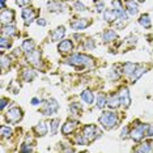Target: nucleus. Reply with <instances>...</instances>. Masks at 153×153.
Wrapping results in <instances>:
<instances>
[{
  "instance_id": "nucleus-1",
  "label": "nucleus",
  "mask_w": 153,
  "mask_h": 153,
  "mask_svg": "<svg viewBox=\"0 0 153 153\" xmlns=\"http://www.w3.org/2000/svg\"><path fill=\"white\" fill-rule=\"evenodd\" d=\"M67 63L74 64V65H90L93 63V60L90 58L85 56V55L76 54V55H72V56L68 59Z\"/></svg>"
},
{
  "instance_id": "nucleus-2",
  "label": "nucleus",
  "mask_w": 153,
  "mask_h": 153,
  "mask_svg": "<svg viewBox=\"0 0 153 153\" xmlns=\"http://www.w3.org/2000/svg\"><path fill=\"white\" fill-rule=\"evenodd\" d=\"M100 123L102 124V126L107 127V128L113 127L114 124L117 123L115 113H111V111H106V113H103L102 115H101V118H100Z\"/></svg>"
},
{
  "instance_id": "nucleus-3",
  "label": "nucleus",
  "mask_w": 153,
  "mask_h": 153,
  "mask_svg": "<svg viewBox=\"0 0 153 153\" xmlns=\"http://www.w3.org/2000/svg\"><path fill=\"white\" fill-rule=\"evenodd\" d=\"M147 130H148V126H145V124H137V126L131 131L130 136L134 139L135 141H139V140H141V139L144 137V135H145V132H147Z\"/></svg>"
},
{
  "instance_id": "nucleus-4",
  "label": "nucleus",
  "mask_w": 153,
  "mask_h": 153,
  "mask_svg": "<svg viewBox=\"0 0 153 153\" xmlns=\"http://www.w3.org/2000/svg\"><path fill=\"white\" fill-rule=\"evenodd\" d=\"M100 134H101V132L97 130L94 126H85L84 127V131H82V135H84L85 139L88 141L94 140L97 136H100Z\"/></svg>"
},
{
  "instance_id": "nucleus-5",
  "label": "nucleus",
  "mask_w": 153,
  "mask_h": 153,
  "mask_svg": "<svg viewBox=\"0 0 153 153\" xmlns=\"http://www.w3.org/2000/svg\"><path fill=\"white\" fill-rule=\"evenodd\" d=\"M21 117H22V113H21V109H19V107H12L7 113V119H8V122H12V123L19 122L21 119Z\"/></svg>"
},
{
  "instance_id": "nucleus-6",
  "label": "nucleus",
  "mask_w": 153,
  "mask_h": 153,
  "mask_svg": "<svg viewBox=\"0 0 153 153\" xmlns=\"http://www.w3.org/2000/svg\"><path fill=\"white\" fill-rule=\"evenodd\" d=\"M58 102L55 100H50L48 102H46V105L43 106V109H42V113L45 114V115H50V114H54V113H56V110H58Z\"/></svg>"
},
{
  "instance_id": "nucleus-7",
  "label": "nucleus",
  "mask_w": 153,
  "mask_h": 153,
  "mask_svg": "<svg viewBox=\"0 0 153 153\" xmlns=\"http://www.w3.org/2000/svg\"><path fill=\"white\" fill-rule=\"evenodd\" d=\"M113 7H114V11L117 12V15H118L119 19H122V20H126L127 19V15H126V12H124L123 7H122V3L119 1V0H114V1H113Z\"/></svg>"
},
{
  "instance_id": "nucleus-8",
  "label": "nucleus",
  "mask_w": 153,
  "mask_h": 153,
  "mask_svg": "<svg viewBox=\"0 0 153 153\" xmlns=\"http://www.w3.org/2000/svg\"><path fill=\"white\" fill-rule=\"evenodd\" d=\"M119 98H120V105H123L124 107H127L130 105L131 100H130V92H128L127 88L122 89L120 93H119Z\"/></svg>"
},
{
  "instance_id": "nucleus-9",
  "label": "nucleus",
  "mask_w": 153,
  "mask_h": 153,
  "mask_svg": "<svg viewBox=\"0 0 153 153\" xmlns=\"http://www.w3.org/2000/svg\"><path fill=\"white\" fill-rule=\"evenodd\" d=\"M22 17L25 20V24L29 25V24L33 22V19H34V11L32 8H24L22 9Z\"/></svg>"
},
{
  "instance_id": "nucleus-10",
  "label": "nucleus",
  "mask_w": 153,
  "mask_h": 153,
  "mask_svg": "<svg viewBox=\"0 0 153 153\" xmlns=\"http://www.w3.org/2000/svg\"><path fill=\"white\" fill-rule=\"evenodd\" d=\"M90 24V21H88V20H84V19H80V20H77V21H75V22H72L71 25H72V27L74 29H76V30H81V29H85L86 26H88Z\"/></svg>"
},
{
  "instance_id": "nucleus-11",
  "label": "nucleus",
  "mask_w": 153,
  "mask_h": 153,
  "mask_svg": "<svg viewBox=\"0 0 153 153\" xmlns=\"http://www.w3.org/2000/svg\"><path fill=\"white\" fill-rule=\"evenodd\" d=\"M72 50V42L69 39H64L62 41V43L59 45V51L60 53H68Z\"/></svg>"
},
{
  "instance_id": "nucleus-12",
  "label": "nucleus",
  "mask_w": 153,
  "mask_h": 153,
  "mask_svg": "<svg viewBox=\"0 0 153 153\" xmlns=\"http://www.w3.org/2000/svg\"><path fill=\"white\" fill-rule=\"evenodd\" d=\"M64 33H65V30H64V27L63 26H59L55 32L51 33V39L54 41H59V39H62V37L64 36Z\"/></svg>"
},
{
  "instance_id": "nucleus-13",
  "label": "nucleus",
  "mask_w": 153,
  "mask_h": 153,
  "mask_svg": "<svg viewBox=\"0 0 153 153\" xmlns=\"http://www.w3.org/2000/svg\"><path fill=\"white\" fill-rule=\"evenodd\" d=\"M13 16H15V13H13V11H3L1 12V22L3 24H7V22H11L13 20Z\"/></svg>"
},
{
  "instance_id": "nucleus-14",
  "label": "nucleus",
  "mask_w": 153,
  "mask_h": 153,
  "mask_svg": "<svg viewBox=\"0 0 153 153\" xmlns=\"http://www.w3.org/2000/svg\"><path fill=\"white\" fill-rule=\"evenodd\" d=\"M126 7H127V11L131 13V15H136L139 8H137V4L135 3V0H127L126 1Z\"/></svg>"
},
{
  "instance_id": "nucleus-15",
  "label": "nucleus",
  "mask_w": 153,
  "mask_h": 153,
  "mask_svg": "<svg viewBox=\"0 0 153 153\" xmlns=\"http://www.w3.org/2000/svg\"><path fill=\"white\" fill-rule=\"evenodd\" d=\"M136 69H137V65L136 64H134V63H126V64H124V67H123V72H124V75L130 76L132 74H135V72H136Z\"/></svg>"
},
{
  "instance_id": "nucleus-16",
  "label": "nucleus",
  "mask_w": 153,
  "mask_h": 153,
  "mask_svg": "<svg viewBox=\"0 0 153 153\" xmlns=\"http://www.w3.org/2000/svg\"><path fill=\"white\" fill-rule=\"evenodd\" d=\"M81 98L85 103H93V93L90 90H84L81 93Z\"/></svg>"
},
{
  "instance_id": "nucleus-17",
  "label": "nucleus",
  "mask_w": 153,
  "mask_h": 153,
  "mask_svg": "<svg viewBox=\"0 0 153 153\" xmlns=\"http://www.w3.org/2000/svg\"><path fill=\"white\" fill-rule=\"evenodd\" d=\"M107 105H109L110 107H118L120 105V98H119V96H111L109 101H107Z\"/></svg>"
},
{
  "instance_id": "nucleus-18",
  "label": "nucleus",
  "mask_w": 153,
  "mask_h": 153,
  "mask_svg": "<svg viewBox=\"0 0 153 153\" xmlns=\"http://www.w3.org/2000/svg\"><path fill=\"white\" fill-rule=\"evenodd\" d=\"M34 130H36V132L38 135H46L47 134V126H46V123H45V122L38 123Z\"/></svg>"
},
{
  "instance_id": "nucleus-19",
  "label": "nucleus",
  "mask_w": 153,
  "mask_h": 153,
  "mask_svg": "<svg viewBox=\"0 0 153 153\" xmlns=\"http://www.w3.org/2000/svg\"><path fill=\"white\" fill-rule=\"evenodd\" d=\"M75 126H76V122H67V123L64 124L63 127H62V132H63V134H71L72 132V130H74L75 128Z\"/></svg>"
},
{
  "instance_id": "nucleus-20",
  "label": "nucleus",
  "mask_w": 153,
  "mask_h": 153,
  "mask_svg": "<svg viewBox=\"0 0 153 153\" xmlns=\"http://www.w3.org/2000/svg\"><path fill=\"white\" fill-rule=\"evenodd\" d=\"M117 38V33L114 30H106L103 33V41L105 42H110V41H114Z\"/></svg>"
},
{
  "instance_id": "nucleus-21",
  "label": "nucleus",
  "mask_w": 153,
  "mask_h": 153,
  "mask_svg": "<svg viewBox=\"0 0 153 153\" xmlns=\"http://www.w3.org/2000/svg\"><path fill=\"white\" fill-rule=\"evenodd\" d=\"M22 50L25 51L26 54H30V53H33L34 51V43L32 42V41H25V42L22 43Z\"/></svg>"
},
{
  "instance_id": "nucleus-22",
  "label": "nucleus",
  "mask_w": 153,
  "mask_h": 153,
  "mask_svg": "<svg viewBox=\"0 0 153 153\" xmlns=\"http://www.w3.org/2000/svg\"><path fill=\"white\" fill-rule=\"evenodd\" d=\"M27 59H29V62H32L33 64H38V60H39V53L34 50L33 53L27 54Z\"/></svg>"
},
{
  "instance_id": "nucleus-23",
  "label": "nucleus",
  "mask_w": 153,
  "mask_h": 153,
  "mask_svg": "<svg viewBox=\"0 0 153 153\" xmlns=\"http://www.w3.org/2000/svg\"><path fill=\"white\" fill-rule=\"evenodd\" d=\"M117 17H118V15H117V12L114 11V9H113V11H105V20H106V21H109V22L114 21Z\"/></svg>"
},
{
  "instance_id": "nucleus-24",
  "label": "nucleus",
  "mask_w": 153,
  "mask_h": 153,
  "mask_svg": "<svg viewBox=\"0 0 153 153\" xmlns=\"http://www.w3.org/2000/svg\"><path fill=\"white\" fill-rule=\"evenodd\" d=\"M34 76H36V72H34L33 69H25V71H24V74H22V77H24L25 81H30Z\"/></svg>"
},
{
  "instance_id": "nucleus-25",
  "label": "nucleus",
  "mask_w": 153,
  "mask_h": 153,
  "mask_svg": "<svg viewBox=\"0 0 153 153\" xmlns=\"http://www.w3.org/2000/svg\"><path fill=\"white\" fill-rule=\"evenodd\" d=\"M15 33H16V29H15V26H12V25L4 26L1 29V34H4V36H12V34H15Z\"/></svg>"
},
{
  "instance_id": "nucleus-26",
  "label": "nucleus",
  "mask_w": 153,
  "mask_h": 153,
  "mask_svg": "<svg viewBox=\"0 0 153 153\" xmlns=\"http://www.w3.org/2000/svg\"><path fill=\"white\" fill-rule=\"evenodd\" d=\"M139 22H140L144 27H151V20H149V16L148 15L141 16L140 20H139Z\"/></svg>"
},
{
  "instance_id": "nucleus-27",
  "label": "nucleus",
  "mask_w": 153,
  "mask_h": 153,
  "mask_svg": "<svg viewBox=\"0 0 153 153\" xmlns=\"http://www.w3.org/2000/svg\"><path fill=\"white\" fill-rule=\"evenodd\" d=\"M48 7H50V11H58V12H60V11H63V4H60V3H50L48 4Z\"/></svg>"
},
{
  "instance_id": "nucleus-28",
  "label": "nucleus",
  "mask_w": 153,
  "mask_h": 153,
  "mask_svg": "<svg viewBox=\"0 0 153 153\" xmlns=\"http://www.w3.org/2000/svg\"><path fill=\"white\" fill-rule=\"evenodd\" d=\"M11 46V41L8 38H5L4 34H1V38H0V47L1 48H5V47H9Z\"/></svg>"
},
{
  "instance_id": "nucleus-29",
  "label": "nucleus",
  "mask_w": 153,
  "mask_h": 153,
  "mask_svg": "<svg viewBox=\"0 0 153 153\" xmlns=\"http://www.w3.org/2000/svg\"><path fill=\"white\" fill-rule=\"evenodd\" d=\"M106 97L103 96V94H98V98H97V106L100 107V109H102L103 106L106 105Z\"/></svg>"
},
{
  "instance_id": "nucleus-30",
  "label": "nucleus",
  "mask_w": 153,
  "mask_h": 153,
  "mask_svg": "<svg viewBox=\"0 0 153 153\" xmlns=\"http://www.w3.org/2000/svg\"><path fill=\"white\" fill-rule=\"evenodd\" d=\"M0 134H1V136H11V134H12V130L9 127H5V126H1V128H0Z\"/></svg>"
},
{
  "instance_id": "nucleus-31",
  "label": "nucleus",
  "mask_w": 153,
  "mask_h": 153,
  "mask_svg": "<svg viewBox=\"0 0 153 153\" xmlns=\"http://www.w3.org/2000/svg\"><path fill=\"white\" fill-rule=\"evenodd\" d=\"M136 151H137V152H152L153 148H152L149 144H143L141 147H139V148L136 149Z\"/></svg>"
},
{
  "instance_id": "nucleus-32",
  "label": "nucleus",
  "mask_w": 153,
  "mask_h": 153,
  "mask_svg": "<svg viewBox=\"0 0 153 153\" xmlns=\"http://www.w3.org/2000/svg\"><path fill=\"white\" fill-rule=\"evenodd\" d=\"M50 127H51V134H55L56 132V128L59 127V120H53L51 122V124H50Z\"/></svg>"
},
{
  "instance_id": "nucleus-33",
  "label": "nucleus",
  "mask_w": 153,
  "mask_h": 153,
  "mask_svg": "<svg viewBox=\"0 0 153 153\" xmlns=\"http://www.w3.org/2000/svg\"><path fill=\"white\" fill-rule=\"evenodd\" d=\"M9 63H11V62H9V58H5V56L1 58V68H3V71H4V69L8 67Z\"/></svg>"
},
{
  "instance_id": "nucleus-34",
  "label": "nucleus",
  "mask_w": 153,
  "mask_h": 153,
  "mask_svg": "<svg viewBox=\"0 0 153 153\" xmlns=\"http://www.w3.org/2000/svg\"><path fill=\"white\" fill-rule=\"evenodd\" d=\"M144 71H145L144 68H139V69H136V74H134V81H135V80H137L139 77H140V76H141L143 74H144Z\"/></svg>"
},
{
  "instance_id": "nucleus-35",
  "label": "nucleus",
  "mask_w": 153,
  "mask_h": 153,
  "mask_svg": "<svg viewBox=\"0 0 153 153\" xmlns=\"http://www.w3.org/2000/svg\"><path fill=\"white\" fill-rule=\"evenodd\" d=\"M75 7L77 11H85V7H84V4H81V3H76Z\"/></svg>"
},
{
  "instance_id": "nucleus-36",
  "label": "nucleus",
  "mask_w": 153,
  "mask_h": 153,
  "mask_svg": "<svg viewBox=\"0 0 153 153\" xmlns=\"http://www.w3.org/2000/svg\"><path fill=\"white\" fill-rule=\"evenodd\" d=\"M147 135L148 136H153V123L148 126V130H147Z\"/></svg>"
},
{
  "instance_id": "nucleus-37",
  "label": "nucleus",
  "mask_w": 153,
  "mask_h": 153,
  "mask_svg": "<svg viewBox=\"0 0 153 153\" xmlns=\"http://www.w3.org/2000/svg\"><path fill=\"white\" fill-rule=\"evenodd\" d=\"M29 1L30 0H17V3H19L20 5H26V4H29Z\"/></svg>"
},
{
  "instance_id": "nucleus-38",
  "label": "nucleus",
  "mask_w": 153,
  "mask_h": 153,
  "mask_svg": "<svg viewBox=\"0 0 153 153\" xmlns=\"http://www.w3.org/2000/svg\"><path fill=\"white\" fill-rule=\"evenodd\" d=\"M21 151H25V152H32L33 149L30 148V147H26V145H22V147H21Z\"/></svg>"
},
{
  "instance_id": "nucleus-39",
  "label": "nucleus",
  "mask_w": 153,
  "mask_h": 153,
  "mask_svg": "<svg viewBox=\"0 0 153 153\" xmlns=\"http://www.w3.org/2000/svg\"><path fill=\"white\" fill-rule=\"evenodd\" d=\"M97 11H98V12L103 11V4H102V3H100V4H97Z\"/></svg>"
},
{
  "instance_id": "nucleus-40",
  "label": "nucleus",
  "mask_w": 153,
  "mask_h": 153,
  "mask_svg": "<svg viewBox=\"0 0 153 153\" xmlns=\"http://www.w3.org/2000/svg\"><path fill=\"white\" fill-rule=\"evenodd\" d=\"M127 132H128V128H123V131H122V137H126Z\"/></svg>"
},
{
  "instance_id": "nucleus-41",
  "label": "nucleus",
  "mask_w": 153,
  "mask_h": 153,
  "mask_svg": "<svg viewBox=\"0 0 153 153\" xmlns=\"http://www.w3.org/2000/svg\"><path fill=\"white\" fill-rule=\"evenodd\" d=\"M38 24H39V25H42V26H45V25H46V21L42 20V19H39V20H38Z\"/></svg>"
},
{
  "instance_id": "nucleus-42",
  "label": "nucleus",
  "mask_w": 153,
  "mask_h": 153,
  "mask_svg": "<svg viewBox=\"0 0 153 153\" xmlns=\"http://www.w3.org/2000/svg\"><path fill=\"white\" fill-rule=\"evenodd\" d=\"M32 103H33V105H38V103H39V101H38L37 98H33L32 100Z\"/></svg>"
},
{
  "instance_id": "nucleus-43",
  "label": "nucleus",
  "mask_w": 153,
  "mask_h": 153,
  "mask_svg": "<svg viewBox=\"0 0 153 153\" xmlns=\"http://www.w3.org/2000/svg\"><path fill=\"white\" fill-rule=\"evenodd\" d=\"M5 105H7V100L3 98V101H1V107H3V109H4V107H5Z\"/></svg>"
},
{
  "instance_id": "nucleus-44",
  "label": "nucleus",
  "mask_w": 153,
  "mask_h": 153,
  "mask_svg": "<svg viewBox=\"0 0 153 153\" xmlns=\"http://www.w3.org/2000/svg\"><path fill=\"white\" fill-rule=\"evenodd\" d=\"M5 7V0H1V8H4Z\"/></svg>"
},
{
  "instance_id": "nucleus-45",
  "label": "nucleus",
  "mask_w": 153,
  "mask_h": 153,
  "mask_svg": "<svg viewBox=\"0 0 153 153\" xmlns=\"http://www.w3.org/2000/svg\"><path fill=\"white\" fill-rule=\"evenodd\" d=\"M139 1H144V0H139Z\"/></svg>"
}]
</instances>
